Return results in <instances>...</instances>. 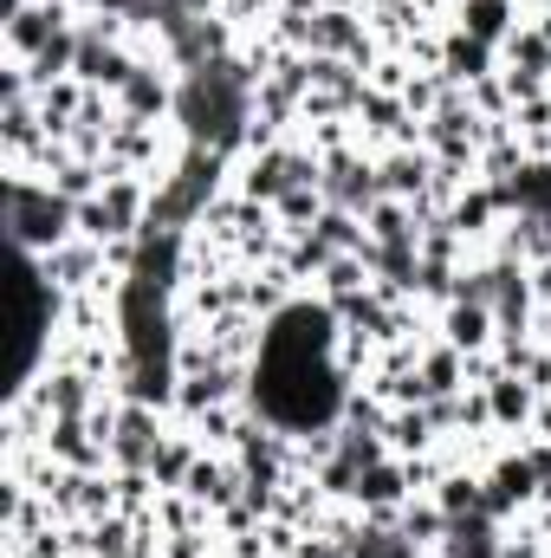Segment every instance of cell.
Returning <instances> with one entry per match:
<instances>
[{
    "label": "cell",
    "mask_w": 551,
    "mask_h": 558,
    "mask_svg": "<svg viewBox=\"0 0 551 558\" xmlns=\"http://www.w3.org/2000/svg\"><path fill=\"white\" fill-rule=\"evenodd\" d=\"M7 234H13V247L20 254H52V247H65L72 234H78V202H65L52 182H39V175H20V182H7Z\"/></svg>",
    "instance_id": "cell-1"
},
{
    "label": "cell",
    "mask_w": 551,
    "mask_h": 558,
    "mask_svg": "<svg viewBox=\"0 0 551 558\" xmlns=\"http://www.w3.org/2000/svg\"><path fill=\"white\" fill-rule=\"evenodd\" d=\"M26 260H33V254H26ZM33 274H39V286H46V292H85V286H98V279L118 274V267H111V254H105L98 241L72 234L65 247L39 254V260H33Z\"/></svg>",
    "instance_id": "cell-2"
},
{
    "label": "cell",
    "mask_w": 551,
    "mask_h": 558,
    "mask_svg": "<svg viewBox=\"0 0 551 558\" xmlns=\"http://www.w3.org/2000/svg\"><path fill=\"white\" fill-rule=\"evenodd\" d=\"M539 500V474H532V461H526V448H513V454H500L487 474H480V513H493L500 526L513 520V513H526Z\"/></svg>",
    "instance_id": "cell-3"
},
{
    "label": "cell",
    "mask_w": 551,
    "mask_h": 558,
    "mask_svg": "<svg viewBox=\"0 0 551 558\" xmlns=\"http://www.w3.org/2000/svg\"><path fill=\"white\" fill-rule=\"evenodd\" d=\"M46 461L98 474V468H111V441L91 428V416H59L52 428H46Z\"/></svg>",
    "instance_id": "cell-4"
},
{
    "label": "cell",
    "mask_w": 551,
    "mask_h": 558,
    "mask_svg": "<svg viewBox=\"0 0 551 558\" xmlns=\"http://www.w3.org/2000/svg\"><path fill=\"white\" fill-rule=\"evenodd\" d=\"M428 175H434V156L428 149H390V156H377V182H383L390 202L421 208L428 202Z\"/></svg>",
    "instance_id": "cell-5"
},
{
    "label": "cell",
    "mask_w": 551,
    "mask_h": 558,
    "mask_svg": "<svg viewBox=\"0 0 551 558\" xmlns=\"http://www.w3.org/2000/svg\"><path fill=\"white\" fill-rule=\"evenodd\" d=\"M539 390L532 384H519L513 371H500L493 384H487V410H493V428H506V435H532V416H539Z\"/></svg>",
    "instance_id": "cell-6"
},
{
    "label": "cell",
    "mask_w": 551,
    "mask_h": 558,
    "mask_svg": "<svg viewBox=\"0 0 551 558\" xmlns=\"http://www.w3.org/2000/svg\"><path fill=\"white\" fill-rule=\"evenodd\" d=\"M441 338H448L454 351H493V338H500V318H493L487 305H467V299H454V305L441 312Z\"/></svg>",
    "instance_id": "cell-7"
},
{
    "label": "cell",
    "mask_w": 551,
    "mask_h": 558,
    "mask_svg": "<svg viewBox=\"0 0 551 558\" xmlns=\"http://www.w3.org/2000/svg\"><path fill=\"white\" fill-rule=\"evenodd\" d=\"M201 461V441L188 435V422H175L169 416V435H162V448H156V461H149V481L169 494V487H182L188 481V468Z\"/></svg>",
    "instance_id": "cell-8"
},
{
    "label": "cell",
    "mask_w": 551,
    "mask_h": 558,
    "mask_svg": "<svg viewBox=\"0 0 551 558\" xmlns=\"http://www.w3.org/2000/svg\"><path fill=\"white\" fill-rule=\"evenodd\" d=\"M364 228H370L377 247H415V254H421V215H415L409 202H390V195H383V202L364 215Z\"/></svg>",
    "instance_id": "cell-9"
},
{
    "label": "cell",
    "mask_w": 551,
    "mask_h": 558,
    "mask_svg": "<svg viewBox=\"0 0 551 558\" xmlns=\"http://www.w3.org/2000/svg\"><path fill=\"white\" fill-rule=\"evenodd\" d=\"M383 441H390L396 461H409V454H428V448L441 441V428H434V416H428V403H409V410H390Z\"/></svg>",
    "instance_id": "cell-10"
},
{
    "label": "cell",
    "mask_w": 551,
    "mask_h": 558,
    "mask_svg": "<svg viewBox=\"0 0 551 558\" xmlns=\"http://www.w3.org/2000/svg\"><path fill=\"white\" fill-rule=\"evenodd\" d=\"M421 384H428V397H461L467 390V351H454L448 338H434L421 351Z\"/></svg>",
    "instance_id": "cell-11"
},
{
    "label": "cell",
    "mask_w": 551,
    "mask_h": 558,
    "mask_svg": "<svg viewBox=\"0 0 551 558\" xmlns=\"http://www.w3.org/2000/svg\"><path fill=\"white\" fill-rule=\"evenodd\" d=\"M396 526H403V533H409V539H415V546H421L428 558L441 553V539H448V513L434 507V494H415V500H403Z\"/></svg>",
    "instance_id": "cell-12"
},
{
    "label": "cell",
    "mask_w": 551,
    "mask_h": 558,
    "mask_svg": "<svg viewBox=\"0 0 551 558\" xmlns=\"http://www.w3.org/2000/svg\"><path fill=\"white\" fill-rule=\"evenodd\" d=\"M351 558H428V553L415 546L396 520H390V526H383V520H364L357 539H351Z\"/></svg>",
    "instance_id": "cell-13"
},
{
    "label": "cell",
    "mask_w": 551,
    "mask_h": 558,
    "mask_svg": "<svg viewBox=\"0 0 551 558\" xmlns=\"http://www.w3.org/2000/svg\"><path fill=\"white\" fill-rule=\"evenodd\" d=\"M434 507H441L448 520H467V513H480V474H467V468L441 474V487H434Z\"/></svg>",
    "instance_id": "cell-14"
}]
</instances>
